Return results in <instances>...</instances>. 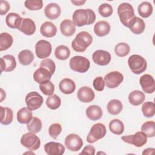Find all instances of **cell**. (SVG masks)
<instances>
[{"label": "cell", "instance_id": "6da1fadb", "mask_svg": "<svg viewBox=\"0 0 155 155\" xmlns=\"http://www.w3.org/2000/svg\"><path fill=\"white\" fill-rule=\"evenodd\" d=\"M73 22L78 27L93 24L96 20V14L90 8L78 9L75 10L72 16Z\"/></svg>", "mask_w": 155, "mask_h": 155}, {"label": "cell", "instance_id": "7a4b0ae2", "mask_svg": "<svg viewBox=\"0 0 155 155\" xmlns=\"http://www.w3.org/2000/svg\"><path fill=\"white\" fill-rule=\"evenodd\" d=\"M93 42L92 36L87 31H81L71 42V47L77 52H84Z\"/></svg>", "mask_w": 155, "mask_h": 155}, {"label": "cell", "instance_id": "3957f363", "mask_svg": "<svg viewBox=\"0 0 155 155\" xmlns=\"http://www.w3.org/2000/svg\"><path fill=\"white\" fill-rule=\"evenodd\" d=\"M117 14L121 23L127 27L130 22L135 17L133 6L127 2H123L118 6Z\"/></svg>", "mask_w": 155, "mask_h": 155}, {"label": "cell", "instance_id": "277c9868", "mask_svg": "<svg viewBox=\"0 0 155 155\" xmlns=\"http://www.w3.org/2000/svg\"><path fill=\"white\" fill-rule=\"evenodd\" d=\"M128 64L131 71L136 74H139L144 72L147 67L145 59L139 54L130 56L128 59Z\"/></svg>", "mask_w": 155, "mask_h": 155}, {"label": "cell", "instance_id": "5b68a950", "mask_svg": "<svg viewBox=\"0 0 155 155\" xmlns=\"http://www.w3.org/2000/svg\"><path fill=\"white\" fill-rule=\"evenodd\" d=\"M70 68L78 73H85L90 66V61L85 57L82 56H74L72 57L69 62Z\"/></svg>", "mask_w": 155, "mask_h": 155}, {"label": "cell", "instance_id": "8992f818", "mask_svg": "<svg viewBox=\"0 0 155 155\" xmlns=\"http://www.w3.org/2000/svg\"><path fill=\"white\" fill-rule=\"evenodd\" d=\"M20 142L22 146L30 151L37 150L41 145V140L35 133L28 132L23 134L21 138Z\"/></svg>", "mask_w": 155, "mask_h": 155}, {"label": "cell", "instance_id": "52a82bcc", "mask_svg": "<svg viewBox=\"0 0 155 155\" xmlns=\"http://www.w3.org/2000/svg\"><path fill=\"white\" fill-rule=\"evenodd\" d=\"M107 133L105 126L102 123H97L94 124L86 137L87 141L88 143H93L98 140L103 138Z\"/></svg>", "mask_w": 155, "mask_h": 155}, {"label": "cell", "instance_id": "ba28073f", "mask_svg": "<svg viewBox=\"0 0 155 155\" xmlns=\"http://www.w3.org/2000/svg\"><path fill=\"white\" fill-rule=\"evenodd\" d=\"M121 139L124 142L133 145L137 147H141L147 142V136L142 131H137L134 134L122 136Z\"/></svg>", "mask_w": 155, "mask_h": 155}, {"label": "cell", "instance_id": "9c48e42d", "mask_svg": "<svg viewBox=\"0 0 155 155\" xmlns=\"http://www.w3.org/2000/svg\"><path fill=\"white\" fill-rule=\"evenodd\" d=\"M27 107L31 111L39 108L43 104V97L37 91L28 93L25 98Z\"/></svg>", "mask_w": 155, "mask_h": 155}, {"label": "cell", "instance_id": "30bf717a", "mask_svg": "<svg viewBox=\"0 0 155 155\" xmlns=\"http://www.w3.org/2000/svg\"><path fill=\"white\" fill-rule=\"evenodd\" d=\"M52 46L50 42L41 39L38 41L35 45V53L39 59L48 58L51 53Z\"/></svg>", "mask_w": 155, "mask_h": 155}, {"label": "cell", "instance_id": "8fae6325", "mask_svg": "<svg viewBox=\"0 0 155 155\" xmlns=\"http://www.w3.org/2000/svg\"><path fill=\"white\" fill-rule=\"evenodd\" d=\"M105 85L108 88L117 87L124 81L123 74L117 71H113L107 73L104 77Z\"/></svg>", "mask_w": 155, "mask_h": 155}, {"label": "cell", "instance_id": "7c38bea8", "mask_svg": "<svg viewBox=\"0 0 155 155\" xmlns=\"http://www.w3.org/2000/svg\"><path fill=\"white\" fill-rule=\"evenodd\" d=\"M64 143L68 150L71 151H78L82 148L83 141L79 135L71 133L66 136Z\"/></svg>", "mask_w": 155, "mask_h": 155}, {"label": "cell", "instance_id": "4fadbf2b", "mask_svg": "<svg viewBox=\"0 0 155 155\" xmlns=\"http://www.w3.org/2000/svg\"><path fill=\"white\" fill-rule=\"evenodd\" d=\"M92 59L95 64L104 66L110 62L111 56L110 53L105 50H97L93 53Z\"/></svg>", "mask_w": 155, "mask_h": 155}, {"label": "cell", "instance_id": "5bb4252c", "mask_svg": "<svg viewBox=\"0 0 155 155\" xmlns=\"http://www.w3.org/2000/svg\"><path fill=\"white\" fill-rule=\"evenodd\" d=\"M139 84L144 92L148 94L153 93L155 90V81L153 77L145 74L142 75L139 79Z\"/></svg>", "mask_w": 155, "mask_h": 155}, {"label": "cell", "instance_id": "9a60e30c", "mask_svg": "<svg viewBox=\"0 0 155 155\" xmlns=\"http://www.w3.org/2000/svg\"><path fill=\"white\" fill-rule=\"evenodd\" d=\"M78 99L84 103H88L93 101L95 97V94L93 90L89 87L84 86L81 87L77 93Z\"/></svg>", "mask_w": 155, "mask_h": 155}, {"label": "cell", "instance_id": "2e32d148", "mask_svg": "<svg viewBox=\"0 0 155 155\" xmlns=\"http://www.w3.org/2000/svg\"><path fill=\"white\" fill-rule=\"evenodd\" d=\"M16 67L15 57L11 54H6L1 58V71L5 72L12 71Z\"/></svg>", "mask_w": 155, "mask_h": 155}, {"label": "cell", "instance_id": "e0dca14e", "mask_svg": "<svg viewBox=\"0 0 155 155\" xmlns=\"http://www.w3.org/2000/svg\"><path fill=\"white\" fill-rule=\"evenodd\" d=\"M44 150L48 155H62L65 152V147L61 143L50 142L44 145Z\"/></svg>", "mask_w": 155, "mask_h": 155}, {"label": "cell", "instance_id": "ac0fdd59", "mask_svg": "<svg viewBox=\"0 0 155 155\" xmlns=\"http://www.w3.org/2000/svg\"><path fill=\"white\" fill-rule=\"evenodd\" d=\"M18 30L26 35H32L36 31V24L30 18H23Z\"/></svg>", "mask_w": 155, "mask_h": 155}, {"label": "cell", "instance_id": "d6986e66", "mask_svg": "<svg viewBox=\"0 0 155 155\" xmlns=\"http://www.w3.org/2000/svg\"><path fill=\"white\" fill-rule=\"evenodd\" d=\"M51 73L47 68L40 67L39 68L35 70L33 73V79L38 84H41L43 82L50 81L52 76Z\"/></svg>", "mask_w": 155, "mask_h": 155}, {"label": "cell", "instance_id": "ffe728a7", "mask_svg": "<svg viewBox=\"0 0 155 155\" xmlns=\"http://www.w3.org/2000/svg\"><path fill=\"white\" fill-rule=\"evenodd\" d=\"M61 13L60 6L56 3H50L44 8V13L47 18L51 20L56 19Z\"/></svg>", "mask_w": 155, "mask_h": 155}, {"label": "cell", "instance_id": "44dd1931", "mask_svg": "<svg viewBox=\"0 0 155 155\" xmlns=\"http://www.w3.org/2000/svg\"><path fill=\"white\" fill-rule=\"evenodd\" d=\"M128 27L130 31L136 35H140L145 28V24L143 19L135 16L129 23Z\"/></svg>", "mask_w": 155, "mask_h": 155}, {"label": "cell", "instance_id": "7402d4cb", "mask_svg": "<svg viewBox=\"0 0 155 155\" xmlns=\"http://www.w3.org/2000/svg\"><path fill=\"white\" fill-rule=\"evenodd\" d=\"M41 34L46 38H52L57 33V28L56 25L50 21L44 22L40 27Z\"/></svg>", "mask_w": 155, "mask_h": 155}, {"label": "cell", "instance_id": "603a6c76", "mask_svg": "<svg viewBox=\"0 0 155 155\" xmlns=\"http://www.w3.org/2000/svg\"><path fill=\"white\" fill-rule=\"evenodd\" d=\"M61 91L65 94L73 93L76 89L75 82L69 78H64L61 81L59 84Z\"/></svg>", "mask_w": 155, "mask_h": 155}, {"label": "cell", "instance_id": "cb8c5ba5", "mask_svg": "<svg viewBox=\"0 0 155 155\" xmlns=\"http://www.w3.org/2000/svg\"><path fill=\"white\" fill-rule=\"evenodd\" d=\"M110 29L111 27L110 24L105 21H100L94 26V32L99 37L107 35L110 33Z\"/></svg>", "mask_w": 155, "mask_h": 155}, {"label": "cell", "instance_id": "d4e9b609", "mask_svg": "<svg viewBox=\"0 0 155 155\" xmlns=\"http://www.w3.org/2000/svg\"><path fill=\"white\" fill-rule=\"evenodd\" d=\"M61 33L65 36H71L76 31V25L70 19L63 20L60 24Z\"/></svg>", "mask_w": 155, "mask_h": 155}, {"label": "cell", "instance_id": "484cf974", "mask_svg": "<svg viewBox=\"0 0 155 155\" xmlns=\"http://www.w3.org/2000/svg\"><path fill=\"white\" fill-rule=\"evenodd\" d=\"M22 19L23 18L18 13L11 12L7 15L5 18V22L8 27L18 30Z\"/></svg>", "mask_w": 155, "mask_h": 155}, {"label": "cell", "instance_id": "4316f807", "mask_svg": "<svg viewBox=\"0 0 155 155\" xmlns=\"http://www.w3.org/2000/svg\"><path fill=\"white\" fill-rule=\"evenodd\" d=\"M33 118V113L31 110L27 107H23L18 110L17 113V120L19 123L25 124L30 122Z\"/></svg>", "mask_w": 155, "mask_h": 155}, {"label": "cell", "instance_id": "83f0119b", "mask_svg": "<svg viewBox=\"0 0 155 155\" xmlns=\"http://www.w3.org/2000/svg\"><path fill=\"white\" fill-rule=\"evenodd\" d=\"M102 108L96 105H92L86 109V115L88 119L91 120H97L102 116Z\"/></svg>", "mask_w": 155, "mask_h": 155}, {"label": "cell", "instance_id": "f1b7e54d", "mask_svg": "<svg viewBox=\"0 0 155 155\" xmlns=\"http://www.w3.org/2000/svg\"><path fill=\"white\" fill-rule=\"evenodd\" d=\"M145 99V94L139 90H134L128 95L129 102L134 105L138 106L144 102Z\"/></svg>", "mask_w": 155, "mask_h": 155}, {"label": "cell", "instance_id": "f546056e", "mask_svg": "<svg viewBox=\"0 0 155 155\" xmlns=\"http://www.w3.org/2000/svg\"><path fill=\"white\" fill-rule=\"evenodd\" d=\"M1 110V124L4 125L10 124L13 121V113L11 108L0 106Z\"/></svg>", "mask_w": 155, "mask_h": 155}, {"label": "cell", "instance_id": "4dcf8cb0", "mask_svg": "<svg viewBox=\"0 0 155 155\" xmlns=\"http://www.w3.org/2000/svg\"><path fill=\"white\" fill-rule=\"evenodd\" d=\"M18 58L21 64L23 65H28L33 62L35 57L31 51L29 50H24L19 53Z\"/></svg>", "mask_w": 155, "mask_h": 155}, {"label": "cell", "instance_id": "1f68e13d", "mask_svg": "<svg viewBox=\"0 0 155 155\" xmlns=\"http://www.w3.org/2000/svg\"><path fill=\"white\" fill-rule=\"evenodd\" d=\"M107 108L110 114L112 115H117L122 111L123 105L119 100L112 99L108 102Z\"/></svg>", "mask_w": 155, "mask_h": 155}, {"label": "cell", "instance_id": "d6a6232c", "mask_svg": "<svg viewBox=\"0 0 155 155\" xmlns=\"http://www.w3.org/2000/svg\"><path fill=\"white\" fill-rule=\"evenodd\" d=\"M13 38L11 35L7 32L0 35V51H2L9 48L13 44Z\"/></svg>", "mask_w": 155, "mask_h": 155}, {"label": "cell", "instance_id": "836d02e7", "mask_svg": "<svg viewBox=\"0 0 155 155\" xmlns=\"http://www.w3.org/2000/svg\"><path fill=\"white\" fill-rule=\"evenodd\" d=\"M153 8L150 2L147 1H144L140 3L137 8V11L139 15L143 18H146L151 16L153 13Z\"/></svg>", "mask_w": 155, "mask_h": 155}, {"label": "cell", "instance_id": "e575fe53", "mask_svg": "<svg viewBox=\"0 0 155 155\" xmlns=\"http://www.w3.org/2000/svg\"><path fill=\"white\" fill-rule=\"evenodd\" d=\"M109 128L111 132L117 135H120L124 131V123L118 119H114L109 123Z\"/></svg>", "mask_w": 155, "mask_h": 155}, {"label": "cell", "instance_id": "d590c367", "mask_svg": "<svg viewBox=\"0 0 155 155\" xmlns=\"http://www.w3.org/2000/svg\"><path fill=\"white\" fill-rule=\"evenodd\" d=\"M54 56L57 59L59 60H66L70 56V50L69 48L66 45H58L55 49Z\"/></svg>", "mask_w": 155, "mask_h": 155}, {"label": "cell", "instance_id": "8d00e7d4", "mask_svg": "<svg viewBox=\"0 0 155 155\" xmlns=\"http://www.w3.org/2000/svg\"><path fill=\"white\" fill-rule=\"evenodd\" d=\"M42 127L41 120L37 117H33L31 120L27 124V128L29 132L33 133H39Z\"/></svg>", "mask_w": 155, "mask_h": 155}, {"label": "cell", "instance_id": "74e56055", "mask_svg": "<svg viewBox=\"0 0 155 155\" xmlns=\"http://www.w3.org/2000/svg\"><path fill=\"white\" fill-rule=\"evenodd\" d=\"M141 131L143 132L147 137H153L155 136V123L154 121L144 122L141 127Z\"/></svg>", "mask_w": 155, "mask_h": 155}, {"label": "cell", "instance_id": "f35d334b", "mask_svg": "<svg viewBox=\"0 0 155 155\" xmlns=\"http://www.w3.org/2000/svg\"><path fill=\"white\" fill-rule=\"evenodd\" d=\"M46 105L51 110H56L61 105V99L58 95L53 94L47 98Z\"/></svg>", "mask_w": 155, "mask_h": 155}, {"label": "cell", "instance_id": "ab89813d", "mask_svg": "<svg viewBox=\"0 0 155 155\" xmlns=\"http://www.w3.org/2000/svg\"><path fill=\"white\" fill-rule=\"evenodd\" d=\"M142 111L146 117H152L155 114V104L153 102H145L142 106Z\"/></svg>", "mask_w": 155, "mask_h": 155}, {"label": "cell", "instance_id": "60d3db41", "mask_svg": "<svg viewBox=\"0 0 155 155\" xmlns=\"http://www.w3.org/2000/svg\"><path fill=\"white\" fill-rule=\"evenodd\" d=\"M130 51L129 45L125 42L118 43L114 47V52L119 57L126 56Z\"/></svg>", "mask_w": 155, "mask_h": 155}, {"label": "cell", "instance_id": "b9f144b4", "mask_svg": "<svg viewBox=\"0 0 155 155\" xmlns=\"http://www.w3.org/2000/svg\"><path fill=\"white\" fill-rule=\"evenodd\" d=\"M39 88L44 94L51 96L54 91V85L50 81H47L39 84Z\"/></svg>", "mask_w": 155, "mask_h": 155}, {"label": "cell", "instance_id": "7bdbcfd3", "mask_svg": "<svg viewBox=\"0 0 155 155\" xmlns=\"http://www.w3.org/2000/svg\"><path fill=\"white\" fill-rule=\"evenodd\" d=\"M24 5L30 10H39L43 7V1L42 0H26Z\"/></svg>", "mask_w": 155, "mask_h": 155}, {"label": "cell", "instance_id": "ee69618b", "mask_svg": "<svg viewBox=\"0 0 155 155\" xmlns=\"http://www.w3.org/2000/svg\"><path fill=\"white\" fill-rule=\"evenodd\" d=\"M98 12L102 17L107 18L113 14V9L110 4L104 3L101 4L98 7Z\"/></svg>", "mask_w": 155, "mask_h": 155}, {"label": "cell", "instance_id": "f6af8a7d", "mask_svg": "<svg viewBox=\"0 0 155 155\" xmlns=\"http://www.w3.org/2000/svg\"><path fill=\"white\" fill-rule=\"evenodd\" d=\"M62 131V126L59 123L52 124L48 128V133L50 136L54 139H56L58 136Z\"/></svg>", "mask_w": 155, "mask_h": 155}, {"label": "cell", "instance_id": "bcb514c9", "mask_svg": "<svg viewBox=\"0 0 155 155\" xmlns=\"http://www.w3.org/2000/svg\"><path fill=\"white\" fill-rule=\"evenodd\" d=\"M40 67H42L48 69L52 74H53L55 72L56 65L54 61L51 59H44L42 60L40 63Z\"/></svg>", "mask_w": 155, "mask_h": 155}, {"label": "cell", "instance_id": "7dc6e473", "mask_svg": "<svg viewBox=\"0 0 155 155\" xmlns=\"http://www.w3.org/2000/svg\"><path fill=\"white\" fill-rule=\"evenodd\" d=\"M93 86L94 88L97 91H102L105 88V82L101 76L96 78L93 82Z\"/></svg>", "mask_w": 155, "mask_h": 155}, {"label": "cell", "instance_id": "c3c4849f", "mask_svg": "<svg viewBox=\"0 0 155 155\" xmlns=\"http://www.w3.org/2000/svg\"><path fill=\"white\" fill-rule=\"evenodd\" d=\"M10 6L8 1H0V15H4L10 10Z\"/></svg>", "mask_w": 155, "mask_h": 155}, {"label": "cell", "instance_id": "681fc988", "mask_svg": "<svg viewBox=\"0 0 155 155\" xmlns=\"http://www.w3.org/2000/svg\"><path fill=\"white\" fill-rule=\"evenodd\" d=\"M95 154V148L91 145H88L85 146L79 154H90L94 155Z\"/></svg>", "mask_w": 155, "mask_h": 155}, {"label": "cell", "instance_id": "f907efd6", "mask_svg": "<svg viewBox=\"0 0 155 155\" xmlns=\"http://www.w3.org/2000/svg\"><path fill=\"white\" fill-rule=\"evenodd\" d=\"M71 3H73L74 5H78V6H80L83 5L84 4H85L86 2V1H82V0H79V1H77V0H71Z\"/></svg>", "mask_w": 155, "mask_h": 155}, {"label": "cell", "instance_id": "816d5d0a", "mask_svg": "<svg viewBox=\"0 0 155 155\" xmlns=\"http://www.w3.org/2000/svg\"><path fill=\"white\" fill-rule=\"evenodd\" d=\"M154 151V148H148L143 150L142 152V154H150L153 153Z\"/></svg>", "mask_w": 155, "mask_h": 155}, {"label": "cell", "instance_id": "f5cc1de1", "mask_svg": "<svg viewBox=\"0 0 155 155\" xmlns=\"http://www.w3.org/2000/svg\"><path fill=\"white\" fill-rule=\"evenodd\" d=\"M5 96H6V94H5V92L4 91V90L2 88H1V102L5 98Z\"/></svg>", "mask_w": 155, "mask_h": 155}, {"label": "cell", "instance_id": "db71d44e", "mask_svg": "<svg viewBox=\"0 0 155 155\" xmlns=\"http://www.w3.org/2000/svg\"><path fill=\"white\" fill-rule=\"evenodd\" d=\"M24 154H35L34 153H31V152H25V153H24Z\"/></svg>", "mask_w": 155, "mask_h": 155}]
</instances>
